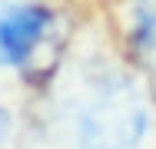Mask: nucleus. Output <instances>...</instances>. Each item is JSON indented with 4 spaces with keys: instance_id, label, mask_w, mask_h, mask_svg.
Instances as JSON below:
<instances>
[{
    "instance_id": "nucleus-3",
    "label": "nucleus",
    "mask_w": 156,
    "mask_h": 149,
    "mask_svg": "<svg viewBox=\"0 0 156 149\" xmlns=\"http://www.w3.org/2000/svg\"><path fill=\"white\" fill-rule=\"evenodd\" d=\"M7 133H10V116H7V109H0V146L7 143Z\"/></svg>"
},
{
    "instance_id": "nucleus-4",
    "label": "nucleus",
    "mask_w": 156,
    "mask_h": 149,
    "mask_svg": "<svg viewBox=\"0 0 156 149\" xmlns=\"http://www.w3.org/2000/svg\"><path fill=\"white\" fill-rule=\"evenodd\" d=\"M17 3H20V0H0V23H3V17H7V13H10Z\"/></svg>"
},
{
    "instance_id": "nucleus-1",
    "label": "nucleus",
    "mask_w": 156,
    "mask_h": 149,
    "mask_svg": "<svg viewBox=\"0 0 156 149\" xmlns=\"http://www.w3.org/2000/svg\"><path fill=\"white\" fill-rule=\"evenodd\" d=\"M80 149H136L146 133V106L123 70H96L76 96Z\"/></svg>"
},
{
    "instance_id": "nucleus-2",
    "label": "nucleus",
    "mask_w": 156,
    "mask_h": 149,
    "mask_svg": "<svg viewBox=\"0 0 156 149\" xmlns=\"http://www.w3.org/2000/svg\"><path fill=\"white\" fill-rule=\"evenodd\" d=\"M126 43H129L133 63L150 76V83L156 86V3L140 7L133 13L129 30H126Z\"/></svg>"
}]
</instances>
